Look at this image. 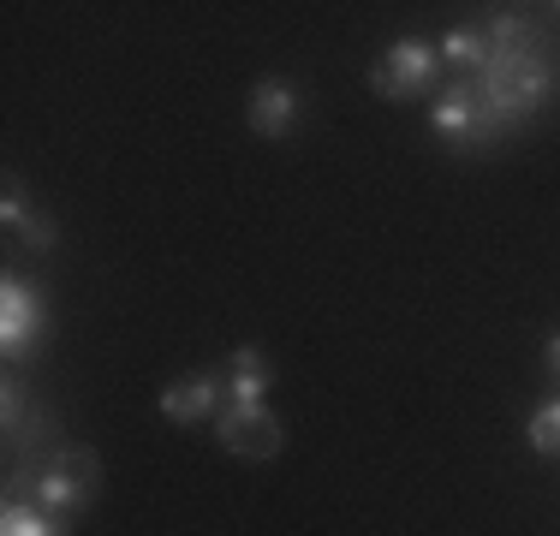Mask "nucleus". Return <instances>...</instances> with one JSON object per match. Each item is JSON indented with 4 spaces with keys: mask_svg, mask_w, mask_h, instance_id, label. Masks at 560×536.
Wrapping results in <instances>:
<instances>
[{
    "mask_svg": "<svg viewBox=\"0 0 560 536\" xmlns=\"http://www.w3.org/2000/svg\"><path fill=\"white\" fill-rule=\"evenodd\" d=\"M555 90V66L542 54H489V66L477 72V96H483V114L495 126H518L530 119Z\"/></svg>",
    "mask_w": 560,
    "mask_h": 536,
    "instance_id": "f257e3e1",
    "label": "nucleus"
},
{
    "mask_svg": "<svg viewBox=\"0 0 560 536\" xmlns=\"http://www.w3.org/2000/svg\"><path fill=\"white\" fill-rule=\"evenodd\" d=\"M96 489H102V459L90 447H66V453H55V459L36 471V506L55 513V518L90 506V501H96Z\"/></svg>",
    "mask_w": 560,
    "mask_h": 536,
    "instance_id": "f03ea898",
    "label": "nucleus"
},
{
    "mask_svg": "<svg viewBox=\"0 0 560 536\" xmlns=\"http://www.w3.org/2000/svg\"><path fill=\"white\" fill-rule=\"evenodd\" d=\"M435 72H442V48H430L423 36H399L382 66H370V90L388 102H418L435 90Z\"/></svg>",
    "mask_w": 560,
    "mask_h": 536,
    "instance_id": "7ed1b4c3",
    "label": "nucleus"
},
{
    "mask_svg": "<svg viewBox=\"0 0 560 536\" xmlns=\"http://www.w3.org/2000/svg\"><path fill=\"white\" fill-rule=\"evenodd\" d=\"M48 340V304L36 287H24L19 275L0 280V346H7V358L19 364V358L43 352Z\"/></svg>",
    "mask_w": 560,
    "mask_h": 536,
    "instance_id": "20e7f679",
    "label": "nucleus"
},
{
    "mask_svg": "<svg viewBox=\"0 0 560 536\" xmlns=\"http://www.w3.org/2000/svg\"><path fill=\"white\" fill-rule=\"evenodd\" d=\"M215 429H221V447L238 453V459H275L287 447V429H280L269 406H226Z\"/></svg>",
    "mask_w": 560,
    "mask_h": 536,
    "instance_id": "39448f33",
    "label": "nucleus"
},
{
    "mask_svg": "<svg viewBox=\"0 0 560 536\" xmlns=\"http://www.w3.org/2000/svg\"><path fill=\"white\" fill-rule=\"evenodd\" d=\"M430 126L442 131V138L471 143V150H483V143H495V138H501V126L483 114V96H477V84H453L447 96L430 107Z\"/></svg>",
    "mask_w": 560,
    "mask_h": 536,
    "instance_id": "423d86ee",
    "label": "nucleus"
},
{
    "mask_svg": "<svg viewBox=\"0 0 560 536\" xmlns=\"http://www.w3.org/2000/svg\"><path fill=\"white\" fill-rule=\"evenodd\" d=\"M221 387H226L221 370H197V375H185V382H167L162 387V418L167 423H203L209 411L221 406Z\"/></svg>",
    "mask_w": 560,
    "mask_h": 536,
    "instance_id": "0eeeda50",
    "label": "nucleus"
},
{
    "mask_svg": "<svg viewBox=\"0 0 560 536\" xmlns=\"http://www.w3.org/2000/svg\"><path fill=\"white\" fill-rule=\"evenodd\" d=\"M245 119H250L257 138H287V131L299 126V90H292L287 78H262V84L250 90Z\"/></svg>",
    "mask_w": 560,
    "mask_h": 536,
    "instance_id": "6e6552de",
    "label": "nucleus"
},
{
    "mask_svg": "<svg viewBox=\"0 0 560 536\" xmlns=\"http://www.w3.org/2000/svg\"><path fill=\"white\" fill-rule=\"evenodd\" d=\"M226 406H262V394H269V364H262L257 346H238L233 352V375H226Z\"/></svg>",
    "mask_w": 560,
    "mask_h": 536,
    "instance_id": "1a4fd4ad",
    "label": "nucleus"
},
{
    "mask_svg": "<svg viewBox=\"0 0 560 536\" xmlns=\"http://www.w3.org/2000/svg\"><path fill=\"white\" fill-rule=\"evenodd\" d=\"M0 536H66V518L55 513H43V506H24V501H12L7 513H0Z\"/></svg>",
    "mask_w": 560,
    "mask_h": 536,
    "instance_id": "9d476101",
    "label": "nucleus"
},
{
    "mask_svg": "<svg viewBox=\"0 0 560 536\" xmlns=\"http://www.w3.org/2000/svg\"><path fill=\"white\" fill-rule=\"evenodd\" d=\"M442 60H453V66H465V72H483L489 66V36L483 31H447L442 36Z\"/></svg>",
    "mask_w": 560,
    "mask_h": 536,
    "instance_id": "9b49d317",
    "label": "nucleus"
},
{
    "mask_svg": "<svg viewBox=\"0 0 560 536\" xmlns=\"http://www.w3.org/2000/svg\"><path fill=\"white\" fill-rule=\"evenodd\" d=\"M525 441H530V453H537V459H560V399H549V406L530 411Z\"/></svg>",
    "mask_w": 560,
    "mask_h": 536,
    "instance_id": "f8f14e48",
    "label": "nucleus"
},
{
    "mask_svg": "<svg viewBox=\"0 0 560 536\" xmlns=\"http://www.w3.org/2000/svg\"><path fill=\"white\" fill-rule=\"evenodd\" d=\"M12 238H24V245H31V250H55V221H48V214L43 209H24L19 214V221H12Z\"/></svg>",
    "mask_w": 560,
    "mask_h": 536,
    "instance_id": "ddd939ff",
    "label": "nucleus"
},
{
    "mask_svg": "<svg viewBox=\"0 0 560 536\" xmlns=\"http://www.w3.org/2000/svg\"><path fill=\"white\" fill-rule=\"evenodd\" d=\"M549 370L560 375V334H555V340H549Z\"/></svg>",
    "mask_w": 560,
    "mask_h": 536,
    "instance_id": "4468645a",
    "label": "nucleus"
}]
</instances>
